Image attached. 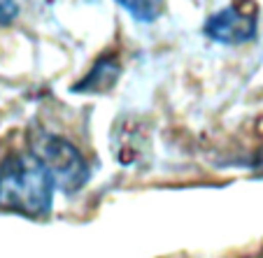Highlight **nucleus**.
Segmentation results:
<instances>
[{
  "label": "nucleus",
  "mask_w": 263,
  "mask_h": 258,
  "mask_svg": "<svg viewBox=\"0 0 263 258\" xmlns=\"http://www.w3.org/2000/svg\"><path fill=\"white\" fill-rule=\"evenodd\" d=\"M54 182L33 154L12 156L0 168V209L45 216L54 200Z\"/></svg>",
  "instance_id": "1"
},
{
  "label": "nucleus",
  "mask_w": 263,
  "mask_h": 258,
  "mask_svg": "<svg viewBox=\"0 0 263 258\" xmlns=\"http://www.w3.org/2000/svg\"><path fill=\"white\" fill-rule=\"evenodd\" d=\"M30 154L45 165V170L49 172L51 182L59 191L74 193L89 179V165L68 140L40 133L30 140Z\"/></svg>",
  "instance_id": "2"
},
{
  "label": "nucleus",
  "mask_w": 263,
  "mask_h": 258,
  "mask_svg": "<svg viewBox=\"0 0 263 258\" xmlns=\"http://www.w3.org/2000/svg\"><path fill=\"white\" fill-rule=\"evenodd\" d=\"M205 35L223 45H242L256 35V10L249 0H235L205 24Z\"/></svg>",
  "instance_id": "3"
},
{
  "label": "nucleus",
  "mask_w": 263,
  "mask_h": 258,
  "mask_svg": "<svg viewBox=\"0 0 263 258\" xmlns=\"http://www.w3.org/2000/svg\"><path fill=\"white\" fill-rule=\"evenodd\" d=\"M117 72H119L117 61L103 58L96 63V68L89 72V77H84V80L80 82V86H74V91H103L115 84Z\"/></svg>",
  "instance_id": "4"
},
{
  "label": "nucleus",
  "mask_w": 263,
  "mask_h": 258,
  "mask_svg": "<svg viewBox=\"0 0 263 258\" xmlns=\"http://www.w3.org/2000/svg\"><path fill=\"white\" fill-rule=\"evenodd\" d=\"M138 21H154L163 12V0H117Z\"/></svg>",
  "instance_id": "5"
},
{
  "label": "nucleus",
  "mask_w": 263,
  "mask_h": 258,
  "mask_svg": "<svg viewBox=\"0 0 263 258\" xmlns=\"http://www.w3.org/2000/svg\"><path fill=\"white\" fill-rule=\"evenodd\" d=\"M19 14L16 0H0V24H12Z\"/></svg>",
  "instance_id": "6"
}]
</instances>
